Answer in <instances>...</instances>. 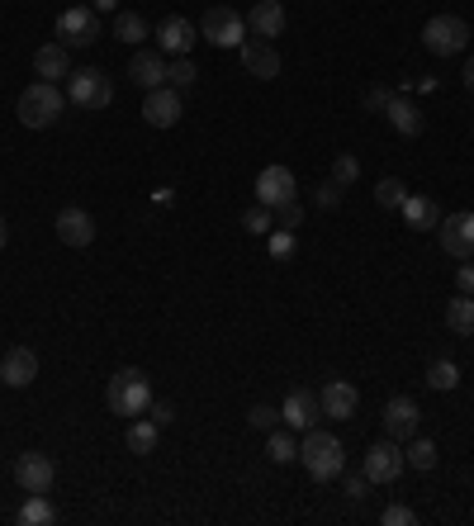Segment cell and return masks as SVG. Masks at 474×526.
<instances>
[{
  "label": "cell",
  "instance_id": "6da1fadb",
  "mask_svg": "<svg viewBox=\"0 0 474 526\" xmlns=\"http://www.w3.org/2000/svg\"><path fill=\"white\" fill-rule=\"evenodd\" d=\"M299 465L318 479V484H328V479H337V474L347 470V446L337 441L332 432H318V427H309L304 432V441H299Z\"/></svg>",
  "mask_w": 474,
  "mask_h": 526
},
{
  "label": "cell",
  "instance_id": "7a4b0ae2",
  "mask_svg": "<svg viewBox=\"0 0 474 526\" xmlns=\"http://www.w3.org/2000/svg\"><path fill=\"white\" fill-rule=\"evenodd\" d=\"M105 403H110L114 418H143L147 403H152V380H147L143 370H119L110 380V389H105Z\"/></svg>",
  "mask_w": 474,
  "mask_h": 526
},
{
  "label": "cell",
  "instance_id": "3957f363",
  "mask_svg": "<svg viewBox=\"0 0 474 526\" xmlns=\"http://www.w3.org/2000/svg\"><path fill=\"white\" fill-rule=\"evenodd\" d=\"M62 100L67 95L57 91V81H34V86H24V95H19V124L24 128H53L57 119H62Z\"/></svg>",
  "mask_w": 474,
  "mask_h": 526
},
{
  "label": "cell",
  "instance_id": "277c9868",
  "mask_svg": "<svg viewBox=\"0 0 474 526\" xmlns=\"http://www.w3.org/2000/svg\"><path fill=\"white\" fill-rule=\"evenodd\" d=\"M200 38H209L214 48H242L247 43V15H237L233 5H214L200 19Z\"/></svg>",
  "mask_w": 474,
  "mask_h": 526
},
{
  "label": "cell",
  "instance_id": "5b68a950",
  "mask_svg": "<svg viewBox=\"0 0 474 526\" xmlns=\"http://www.w3.org/2000/svg\"><path fill=\"white\" fill-rule=\"evenodd\" d=\"M422 43H427V53L456 57V53H465V43H470V24L460 15H432L427 29H422Z\"/></svg>",
  "mask_w": 474,
  "mask_h": 526
},
{
  "label": "cell",
  "instance_id": "8992f818",
  "mask_svg": "<svg viewBox=\"0 0 474 526\" xmlns=\"http://www.w3.org/2000/svg\"><path fill=\"white\" fill-rule=\"evenodd\" d=\"M67 100L81 109H105L114 100V81L110 72H100V67H81V72L67 76Z\"/></svg>",
  "mask_w": 474,
  "mask_h": 526
},
{
  "label": "cell",
  "instance_id": "52a82bcc",
  "mask_svg": "<svg viewBox=\"0 0 474 526\" xmlns=\"http://www.w3.org/2000/svg\"><path fill=\"white\" fill-rule=\"evenodd\" d=\"M95 38H100V15L91 5H67L57 15V43L62 48H91Z\"/></svg>",
  "mask_w": 474,
  "mask_h": 526
},
{
  "label": "cell",
  "instance_id": "ba28073f",
  "mask_svg": "<svg viewBox=\"0 0 474 526\" xmlns=\"http://www.w3.org/2000/svg\"><path fill=\"white\" fill-rule=\"evenodd\" d=\"M299 200V181H294V171L290 166H266L261 176H256V204L261 209H280V204H290Z\"/></svg>",
  "mask_w": 474,
  "mask_h": 526
},
{
  "label": "cell",
  "instance_id": "9c48e42d",
  "mask_svg": "<svg viewBox=\"0 0 474 526\" xmlns=\"http://www.w3.org/2000/svg\"><path fill=\"white\" fill-rule=\"evenodd\" d=\"M403 470H408V460H403L399 441H375V446L365 451L361 474L370 479V484H394V479H399Z\"/></svg>",
  "mask_w": 474,
  "mask_h": 526
},
{
  "label": "cell",
  "instance_id": "30bf717a",
  "mask_svg": "<svg viewBox=\"0 0 474 526\" xmlns=\"http://www.w3.org/2000/svg\"><path fill=\"white\" fill-rule=\"evenodd\" d=\"M53 479H57L53 455L24 451V455L15 460V484H19L24 493H48V489H53Z\"/></svg>",
  "mask_w": 474,
  "mask_h": 526
},
{
  "label": "cell",
  "instance_id": "8fae6325",
  "mask_svg": "<svg viewBox=\"0 0 474 526\" xmlns=\"http://www.w3.org/2000/svg\"><path fill=\"white\" fill-rule=\"evenodd\" d=\"M384 432H389V441H413L418 436V422H422V408L418 399H408V394H399V399H389L384 403Z\"/></svg>",
  "mask_w": 474,
  "mask_h": 526
},
{
  "label": "cell",
  "instance_id": "7c38bea8",
  "mask_svg": "<svg viewBox=\"0 0 474 526\" xmlns=\"http://www.w3.org/2000/svg\"><path fill=\"white\" fill-rule=\"evenodd\" d=\"M437 237L446 256H456V261H474V214H451L437 223Z\"/></svg>",
  "mask_w": 474,
  "mask_h": 526
},
{
  "label": "cell",
  "instance_id": "4fadbf2b",
  "mask_svg": "<svg viewBox=\"0 0 474 526\" xmlns=\"http://www.w3.org/2000/svg\"><path fill=\"white\" fill-rule=\"evenodd\" d=\"M181 114H185L181 91H171V86H157V91H147L143 119H147L152 128H176V124H181Z\"/></svg>",
  "mask_w": 474,
  "mask_h": 526
},
{
  "label": "cell",
  "instance_id": "5bb4252c",
  "mask_svg": "<svg viewBox=\"0 0 474 526\" xmlns=\"http://www.w3.org/2000/svg\"><path fill=\"white\" fill-rule=\"evenodd\" d=\"M237 57H242L247 76H256V81H275V76H280V53H275L271 38H247V43L237 48Z\"/></svg>",
  "mask_w": 474,
  "mask_h": 526
},
{
  "label": "cell",
  "instance_id": "9a60e30c",
  "mask_svg": "<svg viewBox=\"0 0 474 526\" xmlns=\"http://www.w3.org/2000/svg\"><path fill=\"white\" fill-rule=\"evenodd\" d=\"M195 43H200V29H195L185 15H166L162 19V29H157V48H162L166 57H190Z\"/></svg>",
  "mask_w": 474,
  "mask_h": 526
},
{
  "label": "cell",
  "instance_id": "2e32d148",
  "mask_svg": "<svg viewBox=\"0 0 474 526\" xmlns=\"http://www.w3.org/2000/svg\"><path fill=\"white\" fill-rule=\"evenodd\" d=\"M0 380L10 384V389H29L38 380V351L34 346H10L5 356H0Z\"/></svg>",
  "mask_w": 474,
  "mask_h": 526
},
{
  "label": "cell",
  "instance_id": "e0dca14e",
  "mask_svg": "<svg viewBox=\"0 0 474 526\" xmlns=\"http://www.w3.org/2000/svg\"><path fill=\"white\" fill-rule=\"evenodd\" d=\"M318 394H309V389H290L285 394V403H280V422L285 427H294V432H309L313 422H318Z\"/></svg>",
  "mask_w": 474,
  "mask_h": 526
},
{
  "label": "cell",
  "instance_id": "ac0fdd59",
  "mask_svg": "<svg viewBox=\"0 0 474 526\" xmlns=\"http://www.w3.org/2000/svg\"><path fill=\"white\" fill-rule=\"evenodd\" d=\"M356 403H361V394H356V384H347V380H328L323 389H318V408H323V418L347 422L351 413H356Z\"/></svg>",
  "mask_w": 474,
  "mask_h": 526
},
{
  "label": "cell",
  "instance_id": "d6986e66",
  "mask_svg": "<svg viewBox=\"0 0 474 526\" xmlns=\"http://www.w3.org/2000/svg\"><path fill=\"white\" fill-rule=\"evenodd\" d=\"M128 81L133 86H143V91H157V86H166V53L157 48H143V53H133V62H128Z\"/></svg>",
  "mask_w": 474,
  "mask_h": 526
},
{
  "label": "cell",
  "instance_id": "ffe728a7",
  "mask_svg": "<svg viewBox=\"0 0 474 526\" xmlns=\"http://www.w3.org/2000/svg\"><path fill=\"white\" fill-rule=\"evenodd\" d=\"M57 237H62V242H67V247H91L95 242V218L86 214V209H62V214H57Z\"/></svg>",
  "mask_w": 474,
  "mask_h": 526
},
{
  "label": "cell",
  "instance_id": "44dd1931",
  "mask_svg": "<svg viewBox=\"0 0 474 526\" xmlns=\"http://www.w3.org/2000/svg\"><path fill=\"white\" fill-rule=\"evenodd\" d=\"M247 29H252L256 38H280L285 34V5L280 0H256L252 10H247Z\"/></svg>",
  "mask_w": 474,
  "mask_h": 526
},
{
  "label": "cell",
  "instance_id": "7402d4cb",
  "mask_svg": "<svg viewBox=\"0 0 474 526\" xmlns=\"http://www.w3.org/2000/svg\"><path fill=\"white\" fill-rule=\"evenodd\" d=\"M34 72H38V81H62V76H72V48L43 43L34 53Z\"/></svg>",
  "mask_w": 474,
  "mask_h": 526
},
{
  "label": "cell",
  "instance_id": "603a6c76",
  "mask_svg": "<svg viewBox=\"0 0 474 526\" xmlns=\"http://www.w3.org/2000/svg\"><path fill=\"white\" fill-rule=\"evenodd\" d=\"M399 214H403V223H408V228H418V233H437V223H441L437 200H427V195H408Z\"/></svg>",
  "mask_w": 474,
  "mask_h": 526
},
{
  "label": "cell",
  "instance_id": "cb8c5ba5",
  "mask_svg": "<svg viewBox=\"0 0 474 526\" xmlns=\"http://www.w3.org/2000/svg\"><path fill=\"white\" fill-rule=\"evenodd\" d=\"M384 119L399 128L403 138H418L422 133V114H418V105L413 100H403V95H389V105H384Z\"/></svg>",
  "mask_w": 474,
  "mask_h": 526
},
{
  "label": "cell",
  "instance_id": "d4e9b609",
  "mask_svg": "<svg viewBox=\"0 0 474 526\" xmlns=\"http://www.w3.org/2000/svg\"><path fill=\"white\" fill-rule=\"evenodd\" d=\"M446 327H451L456 337H474V294H456V299L446 304Z\"/></svg>",
  "mask_w": 474,
  "mask_h": 526
},
{
  "label": "cell",
  "instance_id": "484cf974",
  "mask_svg": "<svg viewBox=\"0 0 474 526\" xmlns=\"http://www.w3.org/2000/svg\"><path fill=\"white\" fill-rule=\"evenodd\" d=\"M15 522L19 526H48V522H57V512H53V503H48V493H29V503L15 512Z\"/></svg>",
  "mask_w": 474,
  "mask_h": 526
},
{
  "label": "cell",
  "instance_id": "4316f807",
  "mask_svg": "<svg viewBox=\"0 0 474 526\" xmlns=\"http://www.w3.org/2000/svg\"><path fill=\"white\" fill-rule=\"evenodd\" d=\"M157 436H162V427H157L152 418L133 422V427H128V451H133V455H152V451H157Z\"/></svg>",
  "mask_w": 474,
  "mask_h": 526
},
{
  "label": "cell",
  "instance_id": "83f0119b",
  "mask_svg": "<svg viewBox=\"0 0 474 526\" xmlns=\"http://www.w3.org/2000/svg\"><path fill=\"white\" fill-rule=\"evenodd\" d=\"M456 384H460V365H456V361H446V356H441V361L427 365V389H437V394H451Z\"/></svg>",
  "mask_w": 474,
  "mask_h": 526
},
{
  "label": "cell",
  "instance_id": "f1b7e54d",
  "mask_svg": "<svg viewBox=\"0 0 474 526\" xmlns=\"http://www.w3.org/2000/svg\"><path fill=\"white\" fill-rule=\"evenodd\" d=\"M114 38H119V43H143L147 19L138 15V10H119V15H114Z\"/></svg>",
  "mask_w": 474,
  "mask_h": 526
},
{
  "label": "cell",
  "instance_id": "f546056e",
  "mask_svg": "<svg viewBox=\"0 0 474 526\" xmlns=\"http://www.w3.org/2000/svg\"><path fill=\"white\" fill-rule=\"evenodd\" d=\"M195 81H200V72H195L190 57H171V62H166V86H171V91H190Z\"/></svg>",
  "mask_w": 474,
  "mask_h": 526
},
{
  "label": "cell",
  "instance_id": "4dcf8cb0",
  "mask_svg": "<svg viewBox=\"0 0 474 526\" xmlns=\"http://www.w3.org/2000/svg\"><path fill=\"white\" fill-rule=\"evenodd\" d=\"M403 460H408V470H437V446L427 441V436H413V446L403 451Z\"/></svg>",
  "mask_w": 474,
  "mask_h": 526
},
{
  "label": "cell",
  "instance_id": "1f68e13d",
  "mask_svg": "<svg viewBox=\"0 0 474 526\" xmlns=\"http://www.w3.org/2000/svg\"><path fill=\"white\" fill-rule=\"evenodd\" d=\"M266 455H271L275 465H290V460H299V441H294L290 432H275L271 427V436H266Z\"/></svg>",
  "mask_w": 474,
  "mask_h": 526
},
{
  "label": "cell",
  "instance_id": "d6a6232c",
  "mask_svg": "<svg viewBox=\"0 0 474 526\" xmlns=\"http://www.w3.org/2000/svg\"><path fill=\"white\" fill-rule=\"evenodd\" d=\"M403 200H408V185L394 181V176H384V181L375 185V204H380V209H403Z\"/></svg>",
  "mask_w": 474,
  "mask_h": 526
},
{
  "label": "cell",
  "instance_id": "836d02e7",
  "mask_svg": "<svg viewBox=\"0 0 474 526\" xmlns=\"http://www.w3.org/2000/svg\"><path fill=\"white\" fill-rule=\"evenodd\" d=\"M242 228H247L252 237H266L275 228V214H271V209H261V204H252V209L242 214Z\"/></svg>",
  "mask_w": 474,
  "mask_h": 526
},
{
  "label": "cell",
  "instance_id": "e575fe53",
  "mask_svg": "<svg viewBox=\"0 0 474 526\" xmlns=\"http://www.w3.org/2000/svg\"><path fill=\"white\" fill-rule=\"evenodd\" d=\"M266 247H271L275 261H290L294 256V228H271V233H266Z\"/></svg>",
  "mask_w": 474,
  "mask_h": 526
},
{
  "label": "cell",
  "instance_id": "d590c367",
  "mask_svg": "<svg viewBox=\"0 0 474 526\" xmlns=\"http://www.w3.org/2000/svg\"><path fill=\"white\" fill-rule=\"evenodd\" d=\"M356 176H361V162H356L351 152H342V157L332 162V181H337L342 190H347V185H356Z\"/></svg>",
  "mask_w": 474,
  "mask_h": 526
},
{
  "label": "cell",
  "instance_id": "8d00e7d4",
  "mask_svg": "<svg viewBox=\"0 0 474 526\" xmlns=\"http://www.w3.org/2000/svg\"><path fill=\"white\" fill-rule=\"evenodd\" d=\"M380 522H384V526H418V512L403 508V503H389V508L380 512Z\"/></svg>",
  "mask_w": 474,
  "mask_h": 526
},
{
  "label": "cell",
  "instance_id": "74e56055",
  "mask_svg": "<svg viewBox=\"0 0 474 526\" xmlns=\"http://www.w3.org/2000/svg\"><path fill=\"white\" fill-rule=\"evenodd\" d=\"M304 223V204L299 200H290V204H280L275 209V228H299Z\"/></svg>",
  "mask_w": 474,
  "mask_h": 526
},
{
  "label": "cell",
  "instance_id": "f35d334b",
  "mask_svg": "<svg viewBox=\"0 0 474 526\" xmlns=\"http://www.w3.org/2000/svg\"><path fill=\"white\" fill-rule=\"evenodd\" d=\"M247 422H252V427H256V432H271V427H275V422H280V413H275V408H271V403H256V408H252V413H247Z\"/></svg>",
  "mask_w": 474,
  "mask_h": 526
},
{
  "label": "cell",
  "instance_id": "ab89813d",
  "mask_svg": "<svg viewBox=\"0 0 474 526\" xmlns=\"http://www.w3.org/2000/svg\"><path fill=\"white\" fill-rule=\"evenodd\" d=\"M313 204H318V209H337V204H342V185L323 181V185H318V195H313Z\"/></svg>",
  "mask_w": 474,
  "mask_h": 526
},
{
  "label": "cell",
  "instance_id": "60d3db41",
  "mask_svg": "<svg viewBox=\"0 0 474 526\" xmlns=\"http://www.w3.org/2000/svg\"><path fill=\"white\" fill-rule=\"evenodd\" d=\"M456 290L474 294V261H460V266H456Z\"/></svg>",
  "mask_w": 474,
  "mask_h": 526
},
{
  "label": "cell",
  "instance_id": "b9f144b4",
  "mask_svg": "<svg viewBox=\"0 0 474 526\" xmlns=\"http://www.w3.org/2000/svg\"><path fill=\"white\" fill-rule=\"evenodd\" d=\"M147 418L157 422V427H166V422H171V403H166V399H152V403H147Z\"/></svg>",
  "mask_w": 474,
  "mask_h": 526
},
{
  "label": "cell",
  "instance_id": "7bdbcfd3",
  "mask_svg": "<svg viewBox=\"0 0 474 526\" xmlns=\"http://www.w3.org/2000/svg\"><path fill=\"white\" fill-rule=\"evenodd\" d=\"M365 489H370V479H365V474H351V479H347V498H351V503H361Z\"/></svg>",
  "mask_w": 474,
  "mask_h": 526
},
{
  "label": "cell",
  "instance_id": "ee69618b",
  "mask_svg": "<svg viewBox=\"0 0 474 526\" xmlns=\"http://www.w3.org/2000/svg\"><path fill=\"white\" fill-rule=\"evenodd\" d=\"M95 15H119V0H91Z\"/></svg>",
  "mask_w": 474,
  "mask_h": 526
},
{
  "label": "cell",
  "instance_id": "f6af8a7d",
  "mask_svg": "<svg viewBox=\"0 0 474 526\" xmlns=\"http://www.w3.org/2000/svg\"><path fill=\"white\" fill-rule=\"evenodd\" d=\"M365 105H370V109H384V105H389V91H370V95H365Z\"/></svg>",
  "mask_w": 474,
  "mask_h": 526
},
{
  "label": "cell",
  "instance_id": "bcb514c9",
  "mask_svg": "<svg viewBox=\"0 0 474 526\" xmlns=\"http://www.w3.org/2000/svg\"><path fill=\"white\" fill-rule=\"evenodd\" d=\"M465 86H470V91H474V57H470V62H465Z\"/></svg>",
  "mask_w": 474,
  "mask_h": 526
},
{
  "label": "cell",
  "instance_id": "7dc6e473",
  "mask_svg": "<svg viewBox=\"0 0 474 526\" xmlns=\"http://www.w3.org/2000/svg\"><path fill=\"white\" fill-rule=\"evenodd\" d=\"M5 242H10V228H5V218H0V252H5Z\"/></svg>",
  "mask_w": 474,
  "mask_h": 526
},
{
  "label": "cell",
  "instance_id": "c3c4849f",
  "mask_svg": "<svg viewBox=\"0 0 474 526\" xmlns=\"http://www.w3.org/2000/svg\"><path fill=\"white\" fill-rule=\"evenodd\" d=\"M470 95H474V91H470Z\"/></svg>",
  "mask_w": 474,
  "mask_h": 526
}]
</instances>
